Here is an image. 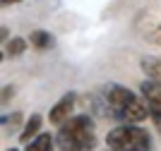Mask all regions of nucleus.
<instances>
[{"label":"nucleus","mask_w":161,"mask_h":151,"mask_svg":"<svg viewBox=\"0 0 161 151\" xmlns=\"http://www.w3.org/2000/svg\"><path fill=\"white\" fill-rule=\"evenodd\" d=\"M58 151H94L96 149V122L92 115H70L65 122L58 125L53 137Z\"/></svg>","instance_id":"1"},{"label":"nucleus","mask_w":161,"mask_h":151,"mask_svg":"<svg viewBox=\"0 0 161 151\" xmlns=\"http://www.w3.org/2000/svg\"><path fill=\"white\" fill-rule=\"evenodd\" d=\"M103 94H106L103 101H106V108H108V118H115L120 122H132V125H140L149 118L142 96L135 94L132 89H128V86L108 84Z\"/></svg>","instance_id":"2"},{"label":"nucleus","mask_w":161,"mask_h":151,"mask_svg":"<svg viewBox=\"0 0 161 151\" xmlns=\"http://www.w3.org/2000/svg\"><path fill=\"white\" fill-rule=\"evenodd\" d=\"M106 146L111 151H152V137L140 125L120 122L106 134Z\"/></svg>","instance_id":"3"},{"label":"nucleus","mask_w":161,"mask_h":151,"mask_svg":"<svg viewBox=\"0 0 161 151\" xmlns=\"http://www.w3.org/2000/svg\"><path fill=\"white\" fill-rule=\"evenodd\" d=\"M140 96L147 105V115L149 120L154 122L156 132L161 134V84L152 82V79H144L140 84Z\"/></svg>","instance_id":"4"},{"label":"nucleus","mask_w":161,"mask_h":151,"mask_svg":"<svg viewBox=\"0 0 161 151\" xmlns=\"http://www.w3.org/2000/svg\"><path fill=\"white\" fill-rule=\"evenodd\" d=\"M75 101H77V94L75 91H67L65 96H60V101L48 111V122H53V125H60L65 122L70 115H72V108H75Z\"/></svg>","instance_id":"5"},{"label":"nucleus","mask_w":161,"mask_h":151,"mask_svg":"<svg viewBox=\"0 0 161 151\" xmlns=\"http://www.w3.org/2000/svg\"><path fill=\"white\" fill-rule=\"evenodd\" d=\"M27 43L31 48H36V51H48V48L55 46V39H53V34L46 31V29H34V31L29 34Z\"/></svg>","instance_id":"6"},{"label":"nucleus","mask_w":161,"mask_h":151,"mask_svg":"<svg viewBox=\"0 0 161 151\" xmlns=\"http://www.w3.org/2000/svg\"><path fill=\"white\" fill-rule=\"evenodd\" d=\"M41 127H43V118H41V113H34V115H29V120L22 125L19 142H22V144H27L29 139H34V137L41 132Z\"/></svg>","instance_id":"7"},{"label":"nucleus","mask_w":161,"mask_h":151,"mask_svg":"<svg viewBox=\"0 0 161 151\" xmlns=\"http://www.w3.org/2000/svg\"><path fill=\"white\" fill-rule=\"evenodd\" d=\"M55 142H53V134L48 132H39L34 139H29L24 144V151H53Z\"/></svg>","instance_id":"8"},{"label":"nucleus","mask_w":161,"mask_h":151,"mask_svg":"<svg viewBox=\"0 0 161 151\" xmlns=\"http://www.w3.org/2000/svg\"><path fill=\"white\" fill-rule=\"evenodd\" d=\"M140 67H142V72L147 74L152 82L161 84V58H154V55H149V58H142Z\"/></svg>","instance_id":"9"},{"label":"nucleus","mask_w":161,"mask_h":151,"mask_svg":"<svg viewBox=\"0 0 161 151\" xmlns=\"http://www.w3.org/2000/svg\"><path fill=\"white\" fill-rule=\"evenodd\" d=\"M27 48H29V43H27V39H22V36L7 39V55H10V58H19Z\"/></svg>","instance_id":"10"},{"label":"nucleus","mask_w":161,"mask_h":151,"mask_svg":"<svg viewBox=\"0 0 161 151\" xmlns=\"http://www.w3.org/2000/svg\"><path fill=\"white\" fill-rule=\"evenodd\" d=\"M12 94H14V86H3L0 89V105H5L7 101L12 99Z\"/></svg>","instance_id":"11"},{"label":"nucleus","mask_w":161,"mask_h":151,"mask_svg":"<svg viewBox=\"0 0 161 151\" xmlns=\"http://www.w3.org/2000/svg\"><path fill=\"white\" fill-rule=\"evenodd\" d=\"M19 120H22V113H12V118H0V125L3 127H7V125L12 127V125H17Z\"/></svg>","instance_id":"12"},{"label":"nucleus","mask_w":161,"mask_h":151,"mask_svg":"<svg viewBox=\"0 0 161 151\" xmlns=\"http://www.w3.org/2000/svg\"><path fill=\"white\" fill-rule=\"evenodd\" d=\"M22 0H0V7H10V5H19Z\"/></svg>","instance_id":"13"},{"label":"nucleus","mask_w":161,"mask_h":151,"mask_svg":"<svg viewBox=\"0 0 161 151\" xmlns=\"http://www.w3.org/2000/svg\"><path fill=\"white\" fill-rule=\"evenodd\" d=\"M5 39H10V31H7L5 26H0V41H5Z\"/></svg>","instance_id":"14"},{"label":"nucleus","mask_w":161,"mask_h":151,"mask_svg":"<svg viewBox=\"0 0 161 151\" xmlns=\"http://www.w3.org/2000/svg\"><path fill=\"white\" fill-rule=\"evenodd\" d=\"M0 62H3V53H0Z\"/></svg>","instance_id":"15"},{"label":"nucleus","mask_w":161,"mask_h":151,"mask_svg":"<svg viewBox=\"0 0 161 151\" xmlns=\"http://www.w3.org/2000/svg\"><path fill=\"white\" fill-rule=\"evenodd\" d=\"M7 151H17V149H7Z\"/></svg>","instance_id":"16"}]
</instances>
